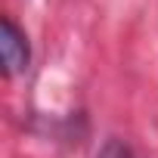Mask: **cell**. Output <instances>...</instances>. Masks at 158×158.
Instances as JSON below:
<instances>
[{"instance_id": "1", "label": "cell", "mask_w": 158, "mask_h": 158, "mask_svg": "<svg viewBox=\"0 0 158 158\" xmlns=\"http://www.w3.org/2000/svg\"><path fill=\"white\" fill-rule=\"evenodd\" d=\"M0 56H3V74L16 77L28 68L31 62V44L25 28H19V22L13 16L0 19Z\"/></svg>"}, {"instance_id": "2", "label": "cell", "mask_w": 158, "mask_h": 158, "mask_svg": "<svg viewBox=\"0 0 158 158\" xmlns=\"http://www.w3.org/2000/svg\"><path fill=\"white\" fill-rule=\"evenodd\" d=\"M96 158H133V155H130L127 143H121L118 136H112V139H106V143H102V149H99V155H96Z\"/></svg>"}]
</instances>
